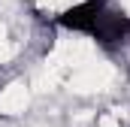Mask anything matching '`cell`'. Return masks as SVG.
Here are the masks:
<instances>
[{"label": "cell", "instance_id": "2", "mask_svg": "<svg viewBox=\"0 0 130 127\" xmlns=\"http://www.w3.org/2000/svg\"><path fill=\"white\" fill-rule=\"evenodd\" d=\"M103 9H106V0H82V3H73L70 9H64L55 21L64 30H76V33H88L91 36Z\"/></svg>", "mask_w": 130, "mask_h": 127}, {"label": "cell", "instance_id": "1", "mask_svg": "<svg viewBox=\"0 0 130 127\" xmlns=\"http://www.w3.org/2000/svg\"><path fill=\"white\" fill-rule=\"evenodd\" d=\"M127 36H130V15L106 6L100 12L94 30H91V39L100 42V45H106V49H112V45H121Z\"/></svg>", "mask_w": 130, "mask_h": 127}]
</instances>
